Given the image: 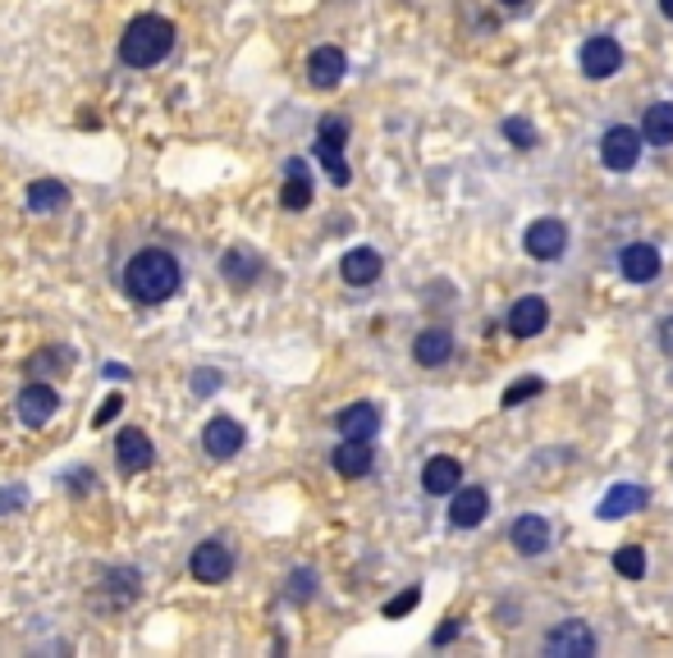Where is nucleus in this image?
Listing matches in <instances>:
<instances>
[{"instance_id":"obj_1","label":"nucleus","mask_w":673,"mask_h":658,"mask_svg":"<svg viewBox=\"0 0 673 658\" xmlns=\"http://www.w3.org/2000/svg\"><path fill=\"white\" fill-rule=\"evenodd\" d=\"M183 284V270H179V256L165 252V247H142L129 256L124 265V293L142 306H161L179 293Z\"/></svg>"},{"instance_id":"obj_2","label":"nucleus","mask_w":673,"mask_h":658,"mask_svg":"<svg viewBox=\"0 0 673 658\" xmlns=\"http://www.w3.org/2000/svg\"><path fill=\"white\" fill-rule=\"evenodd\" d=\"M174 23L170 19H161V14H138V19H129V28H124V37H120V60L129 64V69H152V64H161L170 51H174Z\"/></svg>"},{"instance_id":"obj_3","label":"nucleus","mask_w":673,"mask_h":658,"mask_svg":"<svg viewBox=\"0 0 673 658\" xmlns=\"http://www.w3.org/2000/svg\"><path fill=\"white\" fill-rule=\"evenodd\" d=\"M344 142H349V120H340V114H325V120L317 124V161L325 165L330 183L334 188H349V161H344Z\"/></svg>"},{"instance_id":"obj_4","label":"nucleus","mask_w":673,"mask_h":658,"mask_svg":"<svg viewBox=\"0 0 673 658\" xmlns=\"http://www.w3.org/2000/svg\"><path fill=\"white\" fill-rule=\"evenodd\" d=\"M189 571L198 586H224V580L234 576V549L224 545V539H202L189 558Z\"/></svg>"},{"instance_id":"obj_5","label":"nucleus","mask_w":673,"mask_h":658,"mask_svg":"<svg viewBox=\"0 0 673 658\" xmlns=\"http://www.w3.org/2000/svg\"><path fill=\"white\" fill-rule=\"evenodd\" d=\"M601 161H605V170L627 174L632 165L642 161V133L632 129V124H614V129L601 138Z\"/></svg>"},{"instance_id":"obj_6","label":"nucleus","mask_w":673,"mask_h":658,"mask_svg":"<svg viewBox=\"0 0 673 658\" xmlns=\"http://www.w3.org/2000/svg\"><path fill=\"white\" fill-rule=\"evenodd\" d=\"M522 247H528V256H536V261H559L569 247V224L554 220V215L532 220L528 234H522Z\"/></svg>"},{"instance_id":"obj_7","label":"nucleus","mask_w":673,"mask_h":658,"mask_svg":"<svg viewBox=\"0 0 673 658\" xmlns=\"http://www.w3.org/2000/svg\"><path fill=\"white\" fill-rule=\"evenodd\" d=\"M243 444H248V431L234 421V416H211L207 421V431H202V448H207V457H215V462H230V457H239L243 453Z\"/></svg>"},{"instance_id":"obj_8","label":"nucleus","mask_w":673,"mask_h":658,"mask_svg":"<svg viewBox=\"0 0 673 658\" xmlns=\"http://www.w3.org/2000/svg\"><path fill=\"white\" fill-rule=\"evenodd\" d=\"M545 654L550 658H591L595 654V631L586 622H559L550 636H545Z\"/></svg>"},{"instance_id":"obj_9","label":"nucleus","mask_w":673,"mask_h":658,"mask_svg":"<svg viewBox=\"0 0 673 658\" xmlns=\"http://www.w3.org/2000/svg\"><path fill=\"white\" fill-rule=\"evenodd\" d=\"M14 412H19V421L28 425V431H42V425L60 412V394L51 389V384H28V389L14 398Z\"/></svg>"},{"instance_id":"obj_10","label":"nucleus","mask_w":673,"mask_h":658,"mask_svg":"<svg viewBox=\"0 0 673 658\" xmlns=\"http://www.w3.org/2000/svg\"><path fill=\"white\" fill-rule=\"evenodd\" d=\"M623 69V47L614 42V37H591V42L582 47V73L586 79H614V73Z\"/></svg>"},{"instance_id":"obj_11","label":"nucleus","mask_w":673,"mask_h":658,"mask_svg":"<svg viewBox=\"0 0 673 658\" xmlns=\"http://www.w3.org/2000/svg\"><path fill=\"white\" fill-rule=\"evenodd\" d=\"M344 73H349V60H344L340 47H317L308 55V83L317 92H334V88L344 83Z\"/></svg>"},{"instance_id":"obj_12","label":"nucleus","mask_w":673,"mask_h":658,"mask_svg":"<svg viewBox=\"0 0 673 658\" xmlns=\"http://www.w3.org/2000/svg\"><path fill=\"white\" fill-rule=\"evenodd\" d=\"M485 513H491V494H485L481 485H459L454 498H449V522H454L459 530L481 526Z\"/></svg>"},{"instance_id":"obj_13","label":"nucleus","mask_w":673,"mask_h":658,"mask_svg":"<svg viewBox=\"0 0 673 658\" xmlns=\"http://www.w3.org/2000/svg\"><path fill=\"white\" fill-rule=\"evenodd\" d=\"M545 325H550V306H545V297L528 293V297H518V302L509 306V334H518V338H536Z\"/></svg>"},{"instance_id":"obj_14","label":"nucleus","mask_w":673,"mask_h":658,"mask_svg":"<svg viewBox=\"0 0 673 658\" xmlns=\"http://www.w3.org/2000/svg\"><path fill=\"white\" fill-rule=\"evenodd\" d=\"M157 462V448H152V439H147L142 431H120V439H115V467L124 472V476H138V472H147Z\"/></svg>"},{"instance_id":"obj_15","label":"nucleus","mask_w":673,"mask_h":658,"mask_svg":"<svg viewBox=\"0 0 673 658\" xmlns=\"http://www.w3.org/2000/svg\"><path fill=\"white\" fill-rule=\"evenodd\" d=\"M381 270H385V261H381V252H376V247H353V252H344V256H340V275H344V284H353V288L376 284V280H381Z\"/></svg>"},{"instance_id":"obj_16","label":"nucleus","mask_w":673,"mask_h":658,"mask_svg":"<svg viewBox=\"0 0 673 658\" xmlns=\"http://www.w3.org/2000/svg\"><path fill=\"white\" fill-rule=\"evenodd\" d=\"M449 357H454V330L444 325H431L413 338V362L418 366H444Z\"/></svg>"},{"instance_id":"obj_17","label":"nucleus","mask_w":673,"mask_h":658,"mask_svg":"<svg viewBox=\"0 0 673 658\" xmlns=\"http://www.w3.org/2000/svg\"><path fill=\"white\" fill-rule=\"evenodd\" d=\"M371 457H376V453H371V439H349L344 435L340 448L330 453V467L340 472V476H349V480H362L371 472Z\"/></svg>"},{"instance_id":"obj_18","label":"nucleus","mask_w":673,"mask_h":658,"mask_svg":"<svg viewBox=\"0 0 673 658\" xmlns=\"http://www.w3.org/2000/svg\"><path fill=\"white\" fill-rule=\"evenodd\" d=\"M280 206H284V211H308V206H312V170H308V161L293 156V161L284 165Z\"/></svg>"},{"instance_id":"obj_19","label":"nucleus","mask_w":673,"mask_h":658,"mask_svg":"<svg viewBox=\"0 0 673 658\" xmlns=\"http://www.w3.org/2000/svg\"><path fill=\"white\" fill-rule=\"evenodd\" d=\"M646 503H651V494L642 489V485H614L605 498H601V508H595V517H601V522H619V517H627V513H642L646 508Z\"/></svg>"},{"instance_id":"obj_20","label":"nucleus","mask_w":673,"mask_h":658,"mask_svg":"<svg viewBox=\"0 0 673 658\" xmlns=\"http://www.w3.org/2000/svg\"><path fill=\"white\" fill-rule=\"evenodd\" d=\"M509 539H513V549H518L522 558H541V554L550 549V522L528 513V517H518V522H513Z\"/></svg>"},{"instance_id":"obj_21","label":"nucleus","mask_w":673,"mask_h":658,"mask_svg":"<svg viewBox=\"0 0 673 658\" xmlns=\"http://www.w3.org/2000/svg\"><path fill=\"white\" fill-rule=\"evenodd\" d=\"M463 485V462L459 457H431L426 467H422V489L426 494H435V498H444V494H454Z\"/></svg>"},{"instance_id":"obj_22","label":"nucleus","mask_w":673,"mask_h":658,"mask_svg":"<svg viewBox=\"0 0 673 658\" xmlns=\"http://www.w3.org/2000/svg\"><path fill=\"white\" fill-rule=\"evenodd\" d=\"M619 270H623V280L632 284H651L660 275V252L651 243H632L619 252Z\"/></svg>"},{"instance_id":"obj_23","label":"nucleus","mask_w":673,"mask_h":658,"mask_svg":"<svg viewBox=\"0 0 673 658\" xmlns=\"http://www.w3.org/2000/svg\"><path fill=\"white\" fill-rule=\"evenodd\" d=\"M334 425H340V435H349V439H376L381 412H376V403H353L334 416Z\"/></svg>"},{"instance_id":"obj_24","label":"nucleus","mask_w":673,"mask_h":658,"mask_svg":"<svg viewBox=\"0 0 673 658\" xmlns=\"http://www.w3.org/2000/svg\"><path fill=\"white\" fill-rule=\"evenodd\" d=\"M28 211L32 215H51V211H64L69 206V183H60V179H37V183H28Z\"/></svg>"},{"instance_id":"obj_25","label":"nucleus","mask_w":673,"mask_h":658,"mask_svg":"<svg viewBox=\"0 0 673 658\" xmlns=\"http://www.w3.org/2000/svg\"><path fill=\"white\" fill-rule=\"evenodd\" d=\"M220 270H224V280H230L234 288H248V284L261 275V256H257V252H243V247H234V252H224Z\"/></svg>"},{"instance_id":"obj_26","label":"nucleus","mask_w":673,"mask_h":658,"mask_svg":"<svg viewBox=\"0 0 673 658\" xmlns=\"http://www.w3.org/2000/svg\"><path fill=\"white\" fill-rule=\"evenodd\" d=\"M642 138H646L651 146H673V105H669V101H655V105L646 110Z\"/></svg>"},{"instance_id":"obj_27","label":"nucleus","mask_w":673,"mask_h":658,"mask_svg":"<svg viewBox=\"0 0 673 658\" xmlns=\"http://www.w3.org/2000/svg\"><path fill=\"white\" fill-rule=\"evenodd\" d=\"M614 571H619L623 580H642V576H646V549L623 545V549L614 554Z\"/></svg>"},{"instance_id":"obj_28","label":"nucleus","mask_w":673,"mask_h":658,"mask_svg":"<svg viewBox=\"0 0 673 658\" xmlns=\"http://www.w3.org/2000/svg\"><path fill=\"white\" fill-rule=\"evenodd\" d=\"M536 394H545V379L528 375V379H518V384L504 389V407H522V398H536Z\"/></svg>"},{"instance_id":"obj_29","label":"nucleus","mask_w":673,"mask_h":658,"mask_svg":"<svg viewBox=\"0 0 673 658\" xmlns=\"http://www.w3.org/2000/svg\"><path fill=\"white\" fill-rule=\"evenodd\" d=\"M312 590H317V576H312V571H293V576H289V599H293V604H308Z\"/></svg>"},{"instance_id":"obj_30","label":"nucleus","mask_w":673,"mask_h":658,"mask_svg":"<svg viewBox=\"0 0 673 658\" xmlns=\"http://www.w3.org/2000/svg\"><path fill=\"white\" fill-rule=\"evenodd\" d=\"M504 138L518 146H536V129L528 120H504Z\"/></svg>"},{"instance_id":"obj_31","label":"nucleus","mask_w":673,"mask_h":658,"mask_svg":"<svg viewBox=\"0 0 673 658\" xmlns=\"http://www.w3.org/2000/svg\"><path fill=\"white\" fill-rule=\"evenodd\" d=\"M422 604V590L413 586V590H403V595H394L390 604H385V617H403V613H413Z\"/></svg>"},{"instance_id":"obj_32","label":"nucleus","mask_w":673,"mask_h":658,"mask_svg":"<svg viewBox=\"0 0 673 658\" xmlns=\"http://www.w3.org/2000/svg\"><path fill=\"white\" fill-rule=\"evenodd\" d=\"M120 412H124V398H120V394H110V398H106V403L97 407V416H92V425H110V421H115Z\"/></svg>"},{"instance_id":"obj_33","label":"nucleus","mask_w":673,"mask_h":658,"mask_svg":"<svg viewBox=\"0 0 673 658\" xmlns=\"http://www.w3.org/2000/svg\"><path fill=\"white\" fill-rule=\"evenodd\" d=\"M193 389H198V394L220 389V375H215V371H198V375H193Z\"/></svg>"},{"instance_id":"obj_34","label":"nucleus","mask_w":673,"mask_h":658,"mask_svg":"<svg viewBox=\"0 0 673 658\" xmlns=\"http://www.w3.org/2000/svg\"><path fill=\"white\" fill-rule=\"evenodd\" d=\"M660 347L673 357V316H664V325H660Z\"/></svg>"},{"instance_id":"obj_35","label":"nucleus","mask_w":673,"mask_h":658,"mask_svg":"<svg viewBox=\"0 0 673 658\" xmlns=\"http://www.w3.org/2000/svg\"><path fill=\"white\" fill-rule=\"evenodd\" d=\"M454 636H459V622H449V627H440V631H435V645H449Z\"/></svg>"},{"instance_id":"obj_36","label":"nucleus","mask_w":673,"mask_h":658,"mask_svg":"<svg viewBox=\"0 0 673 658\" xmlns=\"http://www.w3.org/2000/svg\"><path fill=\"white\" fill-rule=\"evenodd\" d=\"M106 375H110V379H129V366H120V362H110V366H106Z\"/></svg>"},{"instance_id":"obj_37","label":"nucleus","mask_w":673,"mask_h":658,"mask_svg":"<svg viewBox=\"0 0 673 658\" xmlns=\"http://www.w3.org/2000/svg\"><path fill=\"white\" fill-rule=\"evenodd\" d=\"M660 10H664V19H673V0H660Z\"/></svg>"},{"instance_id":"obj_38","label":"nucleus","mask_w":673,"mask_h":658,"mask_svg":"<svg viewBox=\"0 0 673 658\" xmlns=\"http://www.w3.org/2000/svg\"><path fill=\"white\" fill-rule=\"evenodd\" d=\"M500 6H522V0H500Z\"/></svg>"}]
</instances>
